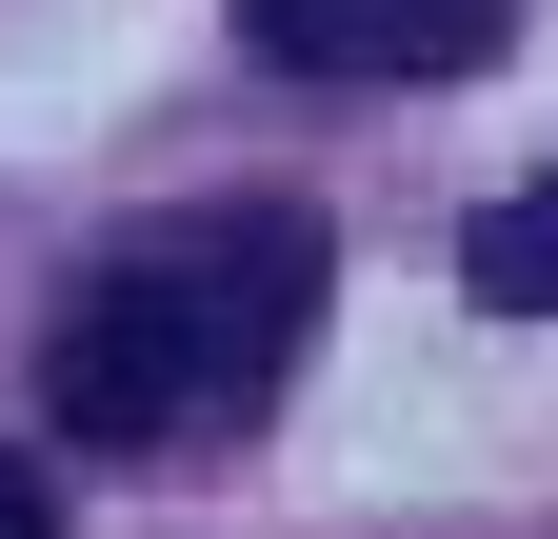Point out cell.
<instances>
[{"label":"cell","instance_id":"1","mask_svg":"<svg viewBox=\"0 0 558 539\" xmlns=\"http://www.w3.org/2000/svg\"><path fill=\"white\" fill-rule=\"evenodd\" d=\"M300 340H319V220L300 200H180L120 260H81V300L40 320V399L100 459H180V440H240Z\"/></svg>","mask_w":558,"mask_h":539},{"label":"cell","instance_id":"2","mask_svg":"<svg viewBox=\"0 0 558 539\" xmlns=\"http://www.w3.org/2000/svg\"><path fill=\"white\" fill-rule=\"evenodd\" d=\"M519 0H240V40L279 81H439V60H499Z\"/></svg>","mask_w":558,"mask_h":539},{"label":"cell","instance_id":"3","mask_svg":"<svg viewBox=\"0 0 558 539\" xmlns=\"http://www.w3.org/2000/svg\"><path fill=\"white\" fill-rule=\"evenodd\" d=\"M459 300H499V320H558V160L499 200V220L459 240Z\"/></svg>","mask_w":558,"mask_h":539},{"label":"cell","instance_id":"4","mask_svg":"<svg viewBox=\"0 0 558 539\" xmlns=\"http://www.w3.org/2000/svg\"><path fill=\"white\" fill-rule=\"evenodd\" d=\"M0 539H60V500H40V459H0Z\"/></svg>","mask_w":558,"mask_h":539}]
</instances>
